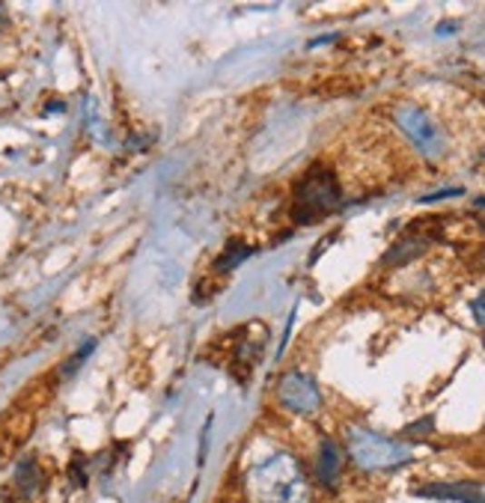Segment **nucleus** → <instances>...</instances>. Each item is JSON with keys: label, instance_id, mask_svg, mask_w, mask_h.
Wrapping results in <instances>:
<instances>
[{"label": "nucleus", "instance_id": "f257e3e1", "mask_svg": "<svg viewBox=\"0 0 485 503\" xmlns=\"http://www.w3.org/2000/svg\"><path fill=\"white\" fill-rule=\"evenodd\" d=\"M244 495L251 503H310L304 462L289 449L260 459L244 474Z\"/></svg>", "mask_w": 485, "mask_h": 503}, {"label": "nucleus", "instance_id": "f03ea898", "mask_svg": "<svg viewBox=\"0 0 485 503\" xmlns=\"http://www.w3.org/2000/svg\"><path fill=\"white\" fill-rule=\"evenodd\" d=\"M342 206V185L337 173L325 164H312L304 176L295 182L292 191V221L301 227L325 221Z\"/></svg>", "mask_w": 485, "mask_h": 503}, {"label": "nucleus", "instance_id": "7ed1b4c3", "mask_svg": "<svg viewBox=\"0 0 485 503\" xmlns=\"http://www.w3.org/2000/svg\"><path fill=\"white\" fill-rule=\"evenodd\" d=\"M346 453L363 474H391V470L414 462V449L405 441L379 435L366 426H349L346 429Z\"/></svg>", "mask_w": 485, "mask_h": 503}, {"label": "nucleus", "instance_id": "20e7f679", "mask_svg": "<svg viewBox=\"0 0 485 503\" xmlns=\"http://www.w3.org/2000/svg\"><path fill=\"white\" fill-rule=\"evenodd\" d=\"M393 123L408 137V143L423 158H429V162H438V158L447 155V134L440 132V125L432 120V113H426L417 104H396Z\"/></svg>", "mask_w": 485, "mask_h": 503}, {"label": "nucleus", "instance_id": "39448f33", "mask_svg": "<svg viewBox=\"0 0 485 503\" xmlns=\"http://www.w3.org/2000/svg\"><path fill=\"white\" fill-rule=\"evenodd\" d=\"M274 396L286 411H292L298 417H310L322 409V390H319L316 379L307 376V372H301V370L283 372L277 381Z\"/></svg>", "mask_w": 485, "mask_h": 503}, {"label": "nucleus", "instance_id": "423d86ee", "mask_svg": "<svg viewBox=\"0 0 485 503\" xmlns=\"http://www.w3.org/2000/svg\"><path fill=\"white\" fill-rule=\"evenodd\" d=\"M417 498L426 500H456V503H485L482 483H426L417 488Z\"/></svg>", "mask_w": 485, "mask_h": 503}, {"label": "nucleus", "instance_id": "0eeeda50", "mask_svg": "<svg viewBox=\"0 0 485 503\" xmlns=\"http://www.w3.org/2000/svg\"><path fill=\"white\" fill-rule=\"evenodd\" d=\"M342 477V447L333 438H322L316 453V479L325 488H337Z\"/></svg>", "mask_w": 485, "mask_h": 503}, {"label": "nucleus", "instance_id": "6e6552de", "mask_svg": "<svg viewBox=\"0 0 485 503\" xmlns=\"http://www.w3.org/2000/svg\"><path fill=\"white\" fill-rule=\"evenodd\" d=\"M13 486L18 491V498H36L42 486H45V474H42V468L36 459H21L18 468H15V477H13Z\"/></svg>", "mask_w": 485, "mask_h": 503}, {"label": "nucleus", "instance_id": "1a4fd4ad", "mask_svg": "<svg viewBox=\"0 0 485 503\" xmlns=\"http://www.w3.org/2000/svg\"><path fill=\"white\" fill-rule=\"evenodd\" d=\"M429 248V239H420V235H408L399 244H393L391 251L384 253V265H405L417 260V256H423Z\"/></svg>", "mask_w": 485, "mask_h": 503}, {"label": "nucleus", "instance_id": "9d476101", "mask_svg": "<svg viewBox=\"0 0 485 503\" xmlns=\"http://www.w3.org/2000/svg\"><path fill=\"white\" fill-rule=\"evenodd\" d=\"M247 256H253V248L251 244H244L239 239H233L230 244L223 248V253L214 260V271H235L242 262H247Z\"/></svg>", "mask_w": 485, "mask_h": 503}, {"label": "nucleus", "instance_id": "9b49d317", "mask_svg": "<svg viewBox=\"0 0 485 503\" xmlns=\"http://www.w3.org/2000/svg\"><path fill=\"white\" fill-rule=\"evenodd\" d=\"M93 349H95V340H90L87 346H81V349H78V355H72V358L66 360V367H63V376H69L72 370H78L81 363L90 358V351H93Z\"/></svg>", "mask_w": 485, "mask_h": 503}, {"label": "nucleus", "instance_id": "f8f14e48", "mask_svg": "<svg viewBox=\"0 0 485 503\" xmlns=\"http://www.w3.org/2000/svg\"><path fill=\"white\" fill-rule=\"evenodd\" d=\"M432 429H435V420H432V417H423V420L405 426V435L408 438H420V435H426V432H432Z\"/></svg>", "mask_w": 485, "mask_h": 503}, {"label": "nucleus", "instance_id": "ddd939ff", "mask_svg": "<svg viewBox=\"0 0 485 503\" xmlns=\"http://www.w3.org/2000/svg\"><path fill=\"white\" fill-rule=\"evenodd\" d=\"M69 477H72V483L74 486H87V470H84V459L81 456H74V462H72V468H69Z\"/></svg>", "mask_w": 485, "mask_h": 503}, {"label": "nucleus", "instance_id": "4468645a", "mask_svg": "<svg viewBox=\"0 0 485 503\" xmlns=\"http://www.w3.org/2000/svg\"><path fill=\"white\" fill-rule=\"evenodd\" d=\"M465 188H444V191H435V194H426L420 197V202H438V200H447V197H461Z\"/></svg>", "mask_w": 485, "mask_h": 503}, {"label": "nucleus", "instance_id": "2eb2a0df", "mask_svg": "<svg viewBox=\"0 0 485 503\" xmlns=\"http://www.w3.org/2000/svg\"><path fill=\"white\" fill-rule=\"evenodd\" d=\"M470 313H473V319H477V322L485 328V289L470 301Z\"/></svg>", "mask_w": 485, "mask_h": 503}, {"label": "nucleus", "instance_id": "dca6fc26", "mask_svg": "<svg viewBox=\"0 0 485 503\" xmlns=\"http://www.w3.org/2000/svg\"><path fill=\"white\" fill-rule=\"evenodd\" d=\"M473 206H477V209H482V212H485V197H477V202H473Z\"/></svg>", "mask_w": 485, "mask_h": 503}, {"label": "nucleus", "instance_id": "f3484780", "mask_svg": "<svg viewBox=\"0 0 485 503\" xmlns=\"http://www.w3.org/2000/svg\"><path fill=\"white\" fill-rule=\"evenodd\" d=\"M480 227H482V230H485V221H480Z\"/></svg>", "mask_w": 485, "mask_h": 503}, {"label": "nucleus", "instance_id": "a211bd4d", "mask_svg": "<svg viewBox=\"0 0 485 503\" xmlns=\"http://www.w3.org/2000/svg\"><path fill=\"white\" fill-rule=\"evenodd\" d=\"M482 265H485V251H482Z\"/></svg>", "mask_w": 485, "mask_h": 503}]
</instances>
